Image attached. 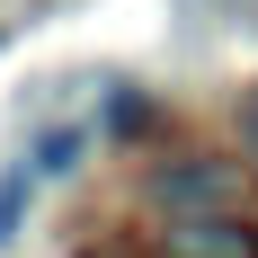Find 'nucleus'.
Returning <instances> with one entry per match:
<instances>
[{"label":"nucleus","mask_w":258,"mask_h":258,"mask_svg":"<svg viewBox=\"0 0 258 258\" xmlns=\"http://www.w3.org/2000/svg\"><path fill=\"white\" fill-rule=\"evenodd\" d=\"M152 196L169 205V223H196V214H232V169H205V160H169L152 178Z\"/></svg>","instance_id":"obj_1"},{"label":"nucleus","mask_w":258,"mask_h":258,"mask_svg":"<svg viewBox=\"0 0 258 258\" xmlns=\"http://www.w3.org/2000/svg\"><path fill=\"white\" fill-rule=\"evenodd\" d=\"M160 258H258V232L240 214H196V223H169Z\"/></svg>","instance_id":"obj_2"},{"label":"nucleus","mask_w":258,"mask_h":258,"mask_svg":"<svg viewBox=\"0 0 258 258\" xmlns=\"http://www.w3.org/2000/svg\"><path fill=\"white\" fill-rule=\"evenodd\" d=\"M80 152H89V134H80V125H62V134H45V143H36V169H45V178H72V169H80Z\"/></svg>","instance_id":"obj_3"},{"label":"nucleus","mask_w":258,"mask_h":258,"mask_svg":"<svg viewBox=\"0 0 258 258\" xmlns=\"http://www.w3.org/2000/svg\"><path fill=\"white\" fill-rule=\"evenodd\" d=\"M18 214H27V169H0V240H18Z\"/></svg>","instance_id":"obj_4"},{"label":"nucleus","mask_w":258,"mask_h":258,"mask_svg":"<svg viewBox=\"0 0 258 258\" xmlns=\"http://www.w3.org/2000/svg\"><path fill=\"white\" fill-rule=\"evenodd\" d=\"M240 143H249V160H258V89L240 98Z\"/></svg>","instance_id":"obj_5"}]
</instances>
